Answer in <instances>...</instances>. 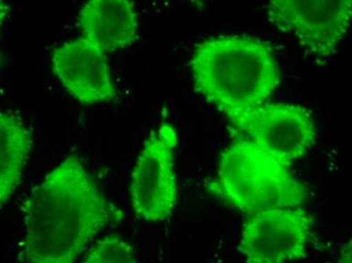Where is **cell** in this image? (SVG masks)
<instances>
[{
	"label": "cell",
	"mask_w": 352,
	"mask_h": 263,
	"mask_svg": "<svg viewBox=\"0 0 352 263\" xmlns=\"http://www.w3.org/2000/svg\"><path fill=\"white\" fill-rule=\"evenodd\" d=\"M23 211L28 263H74L96 234L124 217L76 156L32 190Z\"/></svg>",
	"instance_id": "6da1fadb"
},
{
	"label": "cell",
	"mask_w": 352,
	"mask_h": 263,
	"mask_svg": "<svg viewBox=\"0 0 352 263\" xmlns=\"http://www.w3.org/2000/svg\"><path fill=\"white\" fill-rule=\"evenodd\" d=\"M190 68L197 91L228 117L263 104L280 82L270 47L245 36L199 43Z\"/></svg>",
	"instance_id": "7a4b0ae2"
},
{
	"label": "cell",
	"mask_w": 352,
	"mask_h": 263,
	"mask_svg": "<svg viewBox=\"0 0 352 263\" xmlns=\"http://www.w3.org/2000/svg\"><path fill=\"white\" fill-rule=\"evenodd\" d=\"M210 190L242 213L297 207L307 190L289 166L240 138L221 156L220 166Z\"/></svg>",
	"instance_id": "3957f363"
},
{
	"label": "cell",
	"mask_w": 352,
	"mask_h": 263,
	"mask_svg": "<svg viewBox=\"0 0 352 263\" xmlns=\"http://www.w3.org/2000/svg\"><path fill=\"white\" fill-rule=\"evenodd\" d=\"M178 137L175 128L162 124L144 143L131 179L133 209L139 219L162 222L173 215L177 203L175 151Z\"/></svg>",
	"instance_id": "277c9868"
},
{
	"label": "cell",
	"mask_w": 352,
	"mask_h": 263,
	"mask_svg": "<svg viewBox=\"0 0 352 263\" xmlns=\"http://www.w3.org/2000/svg\"><path fill=\"white\" fill-rule=\"evenodd\" d=\"M268 19L318 61L334 54L351 23V0H272Z\"/></svg>",
	"instance_id": "5b68a950"
},
{
	"label": "cell",
	"mask_w": 352,
	"mask_h": 263,
	"mask_svg": "<svg viewBox=\"0 0 352 263\" xmlns=\"http://www.w3.org/2000/svg\"><path fill=\"white\" fill-rule=\"evenodd\" d=\"M242 139L289 166L316 142L314 121L307 108L297 104H261L228 117Z\"/></svg>",
	"instance_id": "8992f818"
},
{
	"label": "cell",
	"mask_w": 352,
	"mask_h": 263,
	"mask_svg": "<svg viewBox=\"0 0 352 263\" xmlns=\"http://www.w3.org/2000/svg\"><path fill=\"white\" fill-rule=\"evenodd\" d=\"M313 218L300 207L272 209L246 220L239 250L246 263H289L306 258Z\"/></svg>",
	"instance_id": "52a82bcc"
},
{
	"label": "cell",
	"mask_w": 352,
	"mask_h": 263,
	"mask_svg": "<svg viewBox=\"0 0 352 263\" xmlns=\"http://www.w3.org/2000/svg\"><path fill=\"white\" fill-rule=\"evenodd\" d=\"M51 63L54 76L81 104L94 106L117 96L106 53L85 38L68 41L56 48Z\"/></svg>",
	"instance_id": "ba28073f"
},
{
	"label": "cell",
	"mask_w": 352,
	"mask_h": 263,
	"mask_svg": "<svg viewBox=\"0 0 352 263\" xmlns=\"http://www.w3.org/2000/svg\"><path fill=\"white\" fill-rule=\"evenodd\" d=\"M77 23L82 38L104 53L132 46L138 38V16L129 0H91L81 8Z\"/></svg>",
	"instance_id": "9c48e42d"
},
{
	"label": "cell",
	"mask_w": 352,
	"mask_h": 263,
	"mask_svg": "<svg viewBox=\"0 0 352 263\" xmlns=\"http://www.w3.org/2000/svg\"><path fill=\"white\" fill-rule=\"evenodd\" d=\"M33 144V133L18 115L0 108V209L21 185Z\"/></svg>",
	"instance_id": "30bf717a"
},
{
	"label": "cell",
	"mask_w": 352,
	"mask_h": 263,
	"mask_svg": "<svg viewBox=\"0 0 352 263\" xmlns=\"http://www.w3.org/2000/svg\"><path fill=\"white\" fill-rule=\"evenodd\" d=\"M82 263H138L133 246L120 235L109 234L96 242Z\"/></svg>",
	"instance_id": "8fae6325"
},
{
	"label": "cell",
	"mask_w": 352,
	"mask_h": 263,
	"mask_svg": "<svg viewBox=\"0 0 352 263\" xmlns=\"http://www.w3.org/2000/svg\"><path fill=\"white\" fill-rule=\"evenodd\" d=\"M10 8L6 1L0 0V36H1L2 27H3L6 19L10 14ZM3 66V57L0 54V68Z\"/></svg>",
	"instance_id": "7c38bea8"
},
{
	"label": "cell",
	"mask_w": 352,
	"mask_h": 263,
	"mask_svg": "<svg viewBox=\"0 0 352 263\" xmlns=\"http://www.w3.org/2000/svg\"><path fill=\"white\" fill-rule=\"evenodd\" d=\"M338 263H351V241L347 242L341 249Z\"/></svg>",
	"instance_id": "4fadbf2b"
}]
</instances>
